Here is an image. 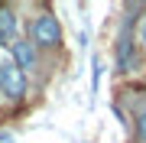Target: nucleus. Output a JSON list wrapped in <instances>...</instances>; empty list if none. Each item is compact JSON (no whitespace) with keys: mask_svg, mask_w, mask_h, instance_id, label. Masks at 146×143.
Wrapping results in <instances>:
<instances>
[{"mask_svg":"<svg viewBox=\"0 0 146 143\" xmlns=\"http://www.w3.org/2000/svg\"><path fill=\"white\" fill-rule=\"evenodd\" d=\"M0 91L10 98H20L23 91H26V81H23V72L16 69L13 62H3L0 65Z\"/></svg>","mask_w":146,"mask_h":143,"instance_id":"obj_1","label":"nucleus"},{"mask_svg":"<svg viewBox=\"0 0 146 143\" xmlns=\"http://www.w3.org/2000/svg\"><path fill=\"white\" fill-rule=\"evenodd\" d=\"M58 36H62V26L55 23V16H39L36 23H33V39L42 46H55Z\"/></svg>","mask_w":146,"mask_h":143,"instance_id":"obj_2","label":"nucleus"},{"mask_svg":"<svg viewBox=\"0 0 146 143\" xmlns=\"http://www.w3.org/2000/svg\"><path fill=\"white\" fill-rule=\"evenodd\" d=\"M13 59H16V69H33L36 65V52H33L29 43H13Z\"/></svg>","mask_w":146,"mask_h":143,"instance_id":"obj_3","label":"nucleus"},{"mask_svg":"<svg viewBox=\"0 0 146 143\" xmlns=\"http://www.w3.org/2000/svg\"><path fill=\"white\" fill-rule=\"evenodd\" d=\"M13 33H16V16L3 10V13H0V43H10Z\"/></svg>","mask_w":146,"mask_h":143,"instance_id":"obj_4","label":"nucleus"},{"mask_svg":"<svg viewBox=\"0 0 146 143\" xmlns=\"http://www.w3.org/2000/svg\"><path fill=\"white\" fill-rule=\"evenodd\" d=\"M140 39H143V46H146V20H143V26H140Z\"/></svg>","mask_w":146,"mask_h":143,"instance_id":"obj_5","label":"nucleus"},{"mask_svg":"<svg viewBox=\"0 0 146 143\" xmlns=\"http://www.w3.org/2000/svg\"><path fill=\"white\" fill-rule=\"evenodd\" d=\"M140 133H143V137H146V117H143V120H140Z\"/></svg>","mask_w":146,"mask_h":143,"instance_id":"obj_6","label":"nucleus"}]
</instances>
